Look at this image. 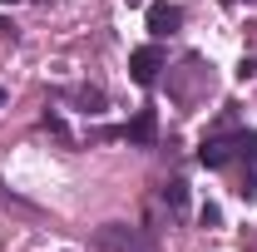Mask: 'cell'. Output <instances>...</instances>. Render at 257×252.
<instances>
[{
	"instance_id": "cell-10",
	"label": "cell",
	"mask_w": 257,
	"mask_h": 252,
	"mask_svg": "<svg viewBox=\"0 0 257 252\" xmlns=\"http://www.w3.org/2000/svg\"><path fill=\"white\" fill-rule=\"evenodd\" d=\"M237 198H247V203H257V173H252V178H242V188H237Z\"/></svg>"
},
{
	"instance_id": "cell-15",
	"label": "cell",
	"mask_w": 257,
	"mask_h": 252,
	"mask_svg": "<svg viewBox=\"0 0 257 252\" xmlns=\"http://www.w3.org/2000/svg\"><path fill=\"white\" fill-rule=\"evenodd\" d=\"M45 5H50V0H45Z\"/></svg>"
},
{
	"instance_id": "cell-2",
	"label": "cell",
	"mask_w": 257,
	"mask_h": 252,
	"mask_svg": "<svg viewBox=\"0 0 257 252\" xmlns=\"http://www.w3.org/2000/svg\"><path fill=\"white\" fill-rule=\"evenodd\" d=\"M119 139L139 144V149H154V144H159V114H154V109H139V114L119 129Z\"/></svg>"
},
{
	"instance_id": "cell-9",
	"label": "cell",
	"mask_w": 257,
	"mask_h": 252,
	"mask_svg": "<svg viewBox=\"0 0 257 252\" xmlns=\"http://www.w3.org/2000/svg\"><path fill=\"white\" fill-rule=\"evenodd\" d=\"M45 129H50V134H60V139H69V129H64L60 114H45Z\"/></svg>"
},
{
	"instance_id": "cell-1",
	"label": "cell",
	"mask_w": 257,
	"mask_h": 252,
	"mask_svg": "<svg viewBox=\"0 0 257 252\" xmlns=\"http://www.w3.org/2000/svg\"><path fill=\"white\" fill-rule=\"evenodd\" d=\"M159 69H163V50L159 45H139V50L128 55V74H134V84H144V89L159 79Z\"/></svg>"
},
{
	"instance_id": "cell-4",
	"label": "cell",
	"mask_w": 257,
	"mask_h": 252,
	"mask_svg": "<svg viewBox=\"0 0 257 252\" xmlns=\"http://www.w3.org/2000/svg\"><path fill=\"white\" fill-rule=\"evenodd\" d=\"M144 20H149V30L163 40V35H173L178 25H183V5H168V0H159V5H149V10H144Z\"/></svg>"
},
{
	"instance_id": "cell-6",
	"label": "cell",
	"mask_w": 257,
	"mask_h": 252,
	"mask_svg": "<svg viewBox=\"0 0 257 252\" xmlns=\"http://www.w3.org/2000/svg\"><path fill=\"white\" fill-rule=\"evenodd\" d=\"M163 203H168L173 213H183V208H188V183H183V178H173V183H163Z\"/></svg>"
},
{
	"instance_id": "cell-7",
	"label": "cell",
	"mask_w": 257,
	"mask_h": 252,
	"mask_svg": "<svg viewBox=\"0 0 257 252\" xmlns=\"http://www.w3.org/2000/svg\"><path fill=\"white\" fill-rule=\"evenodd\" d=\"M74 104H84L89 114H99V109H104V94H99V89H74Z\"/></svg>"
},
{
	"instance_id": "cell-3",
	"label": "cell",
	"mask_w": 257,
	"mask_h": 252,
	"mask_svg": "<svg viewBox=\"0 0 257 252\" xmlns=\"http://www.w3.org/2000/svg\"><path fill=\"white\" fill-rule=\"evenodd\" d=\"M99 247H109V252H149V237H139V232L119 227V222H109V227H99Z\"/></svg>"
},
{
	"instance_id": "cell-14",
	"label": "cell",
	"mask_w": 257,
	"mask_h": 252,
	"mask_svg": "<svg viewBox=\"0 0 257 252\" xmlns=\"http://www.w3.org/2000/svg\"><path fill=\"white\" fill-rule=\"evenodd\" d=\"M5 5H15V0H5Z\"/></svg>"
},
{
	"instance_id": "cell-8",
	"label": "cell",
	"mask_w": 257,
	"mask_h": 252,
	"mask_svg": "<svg viewBox=\"0 0 257 252\" xmlns=\"http://www.w3.org/2000/svg\"><path fill=\"white\" fill-rule=\"evenodd\" d=\"M198 218H203V227H218V222H223V213H218V203H208Z\"/></svg>"
},
{
	"instance_id": "cell-5",
	"label": "cell",
	"mask_w": 257,
	"mask_h": 252,
	"mask_svg": "<svg viewBox=\"0 0 257 252\" xmlns=\"http://www.w3.org/2000/svg\"><path fill=\"white\" fill-rule=\"evenodd\" d=\"M232 158H237V134H232V139H208V144L198 149V163H203V168H227Z\"/></svg>"
},
{
	"instance_id": "cell-12",
	"label": "cell",
	"mask_w": 257,
	"mask_h": 252,
	"mask_svg": "<svg viewBox=\"0 0 257 252\" xmlns=\"http://www.w3.org/2000/svg\"><path fill=\"white\" fill-rule=\"evenodd\" d=\"M223 5H237V0H223Z\"/></svg>"
},
{
	"instance_id": "cell-13",
	"label": "cell",
	"mask_w": 257,
	"mask_h": 252,
	"mask_svg": "<svg viewBox=\"0 0 257 252\" xmlns=\"http://www.w3.org/2000/svg\"><path fill=\"white\" fill-rule=\"evenodd\" d=\"M0 104H5V89H0Z\"/></svg>"
},
{
	"instance_id": "cell-11",
	"label": "cell",
	"mask_w": 257,
	"mask_h": 252,
	"mask_svg": "<svg viewBox=\"0 0 257 252\" xmlns=\"http://www.w3.org/2000/svg\"><path fill=\"white\" fill-rule=\"evenodd\" d=\"M242 74H257V55H247V60H242Z\"/></svg>"
}]
</instances>
